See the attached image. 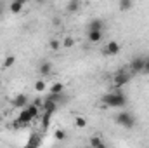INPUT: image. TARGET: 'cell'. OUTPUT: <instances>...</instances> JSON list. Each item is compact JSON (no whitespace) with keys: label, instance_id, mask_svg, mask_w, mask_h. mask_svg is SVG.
<instances>
[{"label":"cell","instance_id":"44dd1931","mask_svg":"<svg viewBox=\"0 0 149 148\" xmlns=\"http://www.w3.org/2000/svg\"><path fill=\"white\" fill-rule=\"evenodd\" d=\"M49 47H50L52 51H59V49H61V42L54 38V40H50V42H49Z\"/></svg>","mask_w":149,"mask_h":148},{"label":"cell","instance_id":"52a82bcc","mask_svg":"<svg viewBox=\"0 0 149 148\" xmlns=\"http://www.w3.org/2000/svg\"><path fill=\"white\" fill-rule=\"evenodd\" d=\"M28 96L26 94H17L16 98H14V101H12V105L14 106H17V108H26L28 106Z\"/></svg>","mask_w":149,"mask_h":148},{"label":"cell","instance_id":"cb8c5ba5","mask_svg":"<svg viewBox=\"0 0 149 148\" xmlns=\"http://www.w3.org/2000/svg\"><path fill=\"white\" fill-rule=\"evenodd\" d=\"M26 108H28V111L31 113V117H33V118L38 115V106L35 105V103H33V105H30V106H26Z\"/></svg>","mask_w":149,"mask_h":148},{"label":"cell","instance_id":"7a4b0ae2","mask_svg":"<svg viewBox=\"0 0 149 148\" xmlns=\"http://www.w3.org/2000/svg\"><path fill=\"white\" fill-rule=\"evenodd\" d=\"M114 122L125 129H132L135 125V115L130 113V111H120L116 117H114Z\"/></svg>","mask_w":149,"mask_h":148},{"label":"cell","instance_id":"6da1fadb","mask_svg":"<svg viewBox=\"0 0 149 148\" xmlns=\"http://www.w3.org/2000/svg\"><path fill=\"white\" fill-rule=\"evenodd\" d=\"M127 103H128V98L120 89L102 96V105H104L102 108H123V106H127Z\"/></svg>","mask_w":149,"mask_h":148},{"label":"cell","instance_id":"7c38bea8","mask_svg":"<svg viewBox=\"0 0 149 148\" xmlns=\"http://www.w3.org/2000/svg\"><path fill=\"white\" fill-rule=\"evenodd\" d=\"M118 7H120L121 12H128L134 7V0H120L118 2Z\"/></svg>","mask_w":149,"mask_h":148},{"label":"cell","instance_id":"7402d4cb","mask_svg":"<svg viewBox=\"0 0 149 148\" xmlns=\"http://www.w3.org/2000/svg\"><path fill=\"white\" fill-rule=\"evenodd\" d=\"M50 111H45V115H43V120H42V125L43 127H49V124H50Z\"/></svg>","mask_w":149,"mask_h":148},{"label":"cell","instance_id":"d4e9b609","mask_svg":"<svg viewBox=\"0 0 149 148\" xmlns=\"http://www.w3.org/2000/svg\"><path fill=\"white\" fill-rule=\"evenodd\" d=\"M141 73L149 75V58H146V59H144V68H142V72H141Z\"/></svg>","mask_w":149,"mask_h":148},{"label":"cell","instance_id":"ffe728a7","mask_svg":"<svg viewBox=\"0 0 149 148\" xmlns=\"http://www.w3.org/2000/svg\"><path fill=\"white\" fill-rule=\"evenodd\" d=\"M73 45H74L73 37H64V40H63V47H64V49H71Z\"/></svg>","mask_w":149,"mask_h":148},{"label":"cell","instance_id":"4fadbf2b","mask_svg":"<svg viewBox=\"0 0 149 148\" xmlns=\"http://www.w3.org/2000/svg\"><path fill=\"white\" fill-rule=\"evenodd\" d=\"M88 145H90V147H94V148H104V147H106V143H104L99 136H92V138L88 140Z\"/></svg>","mask_w":149,"mask_h":148},{"label":"cell","instance_id":"8fae6325","mask_svg":"<svg viewBox=\"0 0 149 148\" xmlns=\"http://www.w3.org/2000/svg\"><path fill=\"white\" fill-rule=\"evenodd\" d=\"M57 106H59V105H57L56 101H52V99H49V98H45V99H43V110H45V111H50V113H54Z\"/></svg>","mask_w":149,"mask_h":148},{"label":"cell","instance_id":"ba28073f","mask_svg":"<svg viewBox=\"0 0 149 148\" xmlns=\"http://www.w3.org/2000/svg\"><path fill=\"white\" fill-rule=\"evenodd\" d=\"M102 33H104V30H88L87 37H88V40L92 44H97V42L102 40Z\"/></svg>","mask_w":149,"mask_h":148},{"label":"cell","instance_id":"e0dca14e","mask_svg":"<svg viewBox=\"0 0 149 148\" xmlns=\"http://www.w3.org/2000/svg\"><path fill=\"white\" fill-rule=\"evenodd\" d=\"M45 89H47L45 80H43V78H38L37 82H35V91H37V92H43Z\"/></svg>","mask_w":149,"mask_h":148},{"label":"cell","instance_id":"5b68a950","mask_svg":"<svg viewBox=\"0 0 149 148\" xmlns=\"http://www.w3.org/2000/svg\"><path fill=\"white\" fill-rule=\"evenodd\" d=\"M120 51H121L120 44H118L116 40H111V42H108V44L104 45L102 54H104V56H116V54H120Z\"/></svg>","mask_w":149,"mask_h":148},{"label":"cell","instance_id":"ac0fdd59","mask_svg":"<svg viewBox=\"0 0 149 148\" xmlns=\"http://www.w3.org/2000/svg\"><path fill=\"white\" fill-rule=\"evenodd\" d=\"M49 92H64V85H63L61 82H56V84H52V85H50Z\"/></svg>","mask_w":149,"mask_h":148},{"label":"cell","instance_id":"30bf717a","mask_svg":"<svg viewBox=\"0 0 149 148\" xmlns=\"http://www.w3.org/2000/svg\"><path fill=\"white\" fill-rule=\"evenodd\" d=\"M23 7H24L23 2H19V0H12L10 5H9V11H10L12 14H19V12L23 11Z\"/></svg>","mask_w":149,"mask_h":148},{"label":"cell","instance_id":"9c48e42d","mask_svg":"<svg viewBox=\"0 0 149 148\" xmlns=\"http://www.w3.org/2000/svg\"><path fill=\"white\" fill-rule=\"evenodd\" d=\"M38 72H40V75H42V77H49V75L52 73V65H50L49 61H43V63H40Z\"/></svg>","mask_w":149,"mask_h":148},{"label":"cell","instance_id":"4316f807","mask_svg":"<svg viewBox=\"0 0 149 148\" xmlns=\"http://www.w3.org/2000/svg\"><path fill=\"white\" fill-rule=\"evenodd\" d=\"M2 12H3V4L0 2V16H2Z\"/></svg>","mask_w":149,"mask_h":148},{"label":"cell","instance_id":"484cf974","mask_svg":"<svg viewBox=\"0 0 149 148\" xmlns=\"http://www.w3.org/2000/svg\"><path fill=\"white\" fill-rule=\"evenodd\" d=\"M28 145H33V147H38V145H40V140H37V138H33V136H31V140H30V143H28Z\"/></svg>","mask_w":149,"mask_h":148},{"label":"cell","instance_id":"5bb4252c","mask_svg":"<svg viewBox=\"0 0 149 148\" xmlns=\"http://www.w3.org/2000/svg\"><path fill=\"white\" fill-rule=\"evenodd\" d=\"M88 30H104V21L102 19H92L88 23Z\"/></svg>","mask_w":149,"mask_h":148},{"label":"cell","instance_id":"9a60e30c","mask_svg":"<svg viewBox=\"0 0 149 148\" xmlns=\"http://www.w3.org/2000/svg\"><path fill=\"white\" fill-rule=\"evenodd\" d=\"M66 11L68 12H78L80 11V0H70L66 5Z\"/></svg>","mask_w":149,"mask_h":148},{"label":"cell","instance_id":"603a6c76","mask_svg":"<svg viewBox=\"0 0 149 148\" xmlns=\"http://www.w3.org/2000/svg\"><path fill=\"white\" fill-rule=\"evenodd\" d=\"M54 136H56V140H66V131H63V129H57L56 132H54Z\"/></svg>","mask_w":149,"mask_h":148},{"label":"cell","instance_id":"3957f363","mask_svg":"<svg viewBox=\"0 0 149 148\" xmlns=\"http://www.w3.org/2000/svg\"><path fill=\"white\" fill-rule=\"evenodd\" d=\"M130 82V75L127 73V72H118V73L113 77V85L116 87V89H121L123 85H127Z\"/></svg>","mask_w":149,"mask_h":148},{"label":"cell","instance_id":"f1b7e54d","mask_svg":"<svg viewBox=\"0 0 149 148\" xmlns=\"http://www.w3.org/2000/svg\"><path fill=\"white\" fill-rule=\"evenodd\" d=\"M0 87H2V84H0Z\"/></svg>","mask_w":149,"mask_h":148},{"label":"cell","instance_id":"277c9868","mask_svg":"<svg viewBox=\"0 0 149 148\" xmlns=\"http://www.w3.org/2000/svg\"><path fill=\"white\" fill-rule=\"evenodd\" d=\"M31 120H33V117H31V113L28 111V108H23V110L19 111L17 118H16V127H23V125H28Z\"/></svg>","mask_w":149,"mask_h":148},{"label":"cell","instance_id":"83f0119b","mask_svg":"<svg viewBox=\"0 0 149 148\" xmlns=\"http://www.w3.org/2000/svg\"><path fill=\"white\" fill-rule=\"evenodd\" d=\"M35 2H37V4H45L47 0H35Z\"/></svg>","mask_w":149,"mask_h":148},{"label":"cell","instance_id":"8992f818","mask_svg":"<svg viewBox=\"0 0 149 148\" xmlns=\"http://www.w3.org/2000/svg\"><path fill=\"white\" fill-rule=\"evenodd\" d=\"M144 56H135L132 61H130V70L132 72H135V73H141L142 72V68H144Z\"/></svg>","mask_w":149,"mask_h":148},{"label":"cell","instance_id":"d6986e66","mask_svg":"<svg viewBox=\"0 0 149 148\" xmlns=\"http://www.w3.org/2000/svg\"><path fill=\"white\" fill-rule=\"evenodd\" d=\"M74 125H76L78 129L87 127V118H85V117H74Z\"/></svg>","mask_w":149,"mask_h":148},{"label":"cell","instance_id":"2e32d148","mask_svg":"<svg viewBox=\"0 0 149 148\" xmlns=\"http://www.w3.org/2000/svg\"><path fill=\"white\" fill-rule=\"evenodd\" d=\"M14 63H16V56H12V54H10V56H7V58L3 59V63H2V68H10Z\"/></svg>","mask_w":149,"mask_h":148}]
</instances>
